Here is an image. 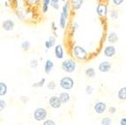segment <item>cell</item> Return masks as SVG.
I'll return each mask as SVG.
<instances>
[{
	"mask_svg": "<svg viewBox=\"0 0 126 125\" xmlns=\"http://www.w3.org/2000/svg\"><path fill=\"white\" fill-rule=\"evenodd\" d=\"M72 54H73L74 57L78 60L85 61L88 58V54L86 52V50L83 47L79 46V45H76L72 48Z\"/></svg>",
	"mask_w": 126,
	"mask_h": 125,
	"instance_id": "cell-1",
	"label": "cell"
},
{
	"mask_svg": "<svg viewBox=\"0 0 126 125\" xmlns=\"http://www.w3.org/2000/svg\"><path fill=\"white\" fill-rule=\"evenodd\" d=\"M77 67V62L72 58H68L63 60L61 62V68L63 71L67 73H72L75 71Z\"/></svg>",
	"mask_w": 126,
	"mask_h": 125,
	"instance_id": "cell-2",
	"label": "cell"
},
{
	"mask_svg": "<svg viewBox=\"0 0 126 125\" xmlns=\"http://www.w3.org/2000/svg\"><path fill=\"white\" fill-rule=\"evenodd\" d=\"M48 116V111L44 108H37L33 113V117L36 122H44Z\"/></svg>",
	"mask_w": 126,
	"mask_h": 125,
	"instance_id": "cell-3",
	"label": "cell"
},
{
	"mask_svg": "<svg viewBox=\"0 0 126 125\" xmlns=\"http://www.w3.org/2000/svg\"><path fill=\"white\" fill-rule=\"evenodd\" d=\"M59 85H60V87L62 89L69 91V90H72L73 88L74 80L71 77H63L60 79Z\"/></svg>",
	"mask_w": 126,
	"mask_h": 125,
	"instance_id": "cell-4",
	"label": "cell"
},
{
	"mask_svg": "<svg viewBox=\"0 0 126 125\" xmlns=\"http://www.w3.org/2000/svg\"><path fill=\"white\" fill-rule=\"evenodd\" d=\"M96 13L101 18H104L108 15V5L104 2H100L96 6Z\"/></svg>",
	"mask_w": 126,
	"mask_h": 125,
	"instance_id": "cell-5",
	"label": "cell"
},
{
	"mask_svg": "<svg viewBox=\"0 0 126 125\" xmlns=\"http://www.w3.org/2000/svg\"><path fill=\"white\" fill-rule=\"evenodd\" d=\"M107 110V105L103 101H97L94 105V111L97 115H102Z\"/></svg>",
	"mask_w": 126,
	"mask_h": 125,
	"instance_id": "cell-6",
	"label": "cell"
},
{
	"mask_svg": "<svg viewBox=\"0 0 126 125\" xmlns=\"http://www.w3.org/2000/svg\"><path fill=\"white\" fill-rule=\"evenodd\" d=\"M62 104H63V103L61 102V100H60L58 96L53 95L48 99V105H49L50 108H52V109H60Z\"/></svg>",
	"mask_w": 126,
	"mask_h": 125,
	"instance_id": "cell-7",
	"label": "cell"
},
{
	"mask_svg": "<svg viewBox=\"0 0 126 125\" xmlns=\"http://www.w3.org/2000/svg\"><path fill=\"white\" fill-rule=\"evenodd\" d=\"M116 48L113 44L107 45V46L104 48V49H103V55H104L106 57H108V58L113 57V56L116 55Z\"/></svg>",
	"mask_w": 126,
	"mask_h": 125,
	"instance_id": "cell-8",
	"label": "cell"
},
{
	"mask_svg": "<svg viewBox=\"0 0 126 125\" xmlns=\"http://www.w3.org/2000/svg\"><path fill=\"white\" fill-rule=\"evenodd\" d=\"M112 64L111 62L109 61H103V62H100V64L98 65V70L102 73H108L111 71Z\"/></svg>",
	"mask_w": 126,
	"mask_h": 125,
	"instance_id": "cell-9",
	"label": "cell"
},
{
	"mask_svg": "<svg viewBox=\"0 0 126 125\" xmlns=\"http://www.w3.org/2000/svg\"><path fill=\"white\" fill-rule=\"evenodd\" d=\"M14 22H13L12 19H6L4 20V22L2 23V28L6 32H10L13 31V28H14Z\"/></svg>",
	"mask_w": 126,
	"mask_h": 125,
	"instance_id": "cell-10",
	"label": "cell"
},
{
	"mask_svg": "<svg viewBox=\"0 0 126 125\" xmlns=\"http://www.w3.org/2000/svg\"><path fill=\"white\" fill-rule=\"evenodd\" d=\"M54 53H55V56L57 57V59H63V55H64V52H63V46L61 44H57L55 46L54 48Z\"/></svg>",
	"mask_w": 126,
	"mask_h": 125,
	"instance_id": "cell-11",
	"label": "cell"
},
{
	"mask_svg": "<svg viewBox=\"0 0 126 125\" xmlns=\"http://www.w3.org/2000/svg\"><path fill=\"white\" fill-rule=\"evenodd\" d=\"M84 4V0H70V4L72 10L78 11Z\"/></svg>",
	"mask_w": 126,
	"mask_h": 125,
	"instance_id": "cell-12",
	"label": "cell"
},
{
	"mask_svg": "<svg viewBox=\"0 0 126 125\" xmlns=\"http://www.w3.org/2000/svg\"><path fill=\"white\" fill-rule=\"evenodd\" d=\"M54 66H55L54 62H53L50 59H47L44 63V72L46 73V74H49V73L52 71Z\"/></svg>",
	"mask_w": 126,
	"mask_h": 125,
	"instance_id": "cell-13",
	"label": "cell"
},
{
	"mask_svg": "<svg viewBox=\"0 0 126 125\" xmlns=\"http://www.w3.org/2000/svg\"><path fill=\"white\" fill-rule=\"evenodd\" d=\"M59 99H60V100H61L62 103H63V104H65V103H68V102L71 100V95H70L69 93L67 92H62L59 94L58 95Z\"/></svg>",
	"mask_w": 126,
	"mask_h": 125,
	"instance_id": "cell-14",
	"label": "cell"
},
{
	"mask_svg": "<svg viewBox=\"0 0 126 125\" xmlns=\"http://www.w3.org/2000/svg\"><path fill=\"white\" fill-rule=\"evenodd\" d=\"M108 42L110 44L116 43L118 42V35L115 32H110L108 35Z\"/></svg>",
	"mask_w": 126,
	"mask_h": 125,
	"instance_id": "cell-15",
	"label": "cell"
},
{
	"mask_svg": "<svg viewBox=\"0 0 126 125\" xmlns=\"http://www.w3.org/2000/svg\"><path fill=\"white\" fill-rule=\"evenodd\" d=\"M117 99L120 100H126V86L121 87L118 90Z\"/></svg>",
	"mask_w": 126,
	"mask_h": 125,
	"instance_id": "cell-16",
	"label": "cell"
},
{
	"mask_svg": "<svg viewBox=\"0 0 126 125\" xmlns=\"http://www.w3.org/2000/svg\"><path fill=\"white\" fill-rule=\"evenodd\" d=\"M67 19L68 18H66L65 15L61 12V13H60V18H59V27H61L62 29L65 28V27H66V20H67Z\"/></svg>",
	"mask_w": 126,
	"mask_h": 125,
	"instance_id": "cell-17",
	"label": "cell"
},
{
	"mask_svg": "<svg viewBox=\"0 0 126 125\" xmlns=\"http://www.w3.org/2000/svg\"><path fill=\"white\" fill-rule=\"evenodd\" d=\"M85 75L86 76L89 78H94L95 75H96V72H95V70L93 68V67H89L85 71Z\"/></svg>",
	"mask_w": 126,
	"mask_h": 125,
	"instance_id": "cell-18",
	"label": "cell"
},
{
	"mask_svg": "<svg viewBox=\"0 0 126 125\" xmlns=\"http://www.w3.org/2000/svg\"><path fill=\"white\" fill-rule=\"evenodd\" d=\"M7 91H8V87H7V85L4 82L1 81L0 82V96L3 97L5 94H7Z\"/></svg>",
	"mask_w": 126,
	"mask_h": 125,
	"instance_id": "cell-19",
	"label": "cell"
},
{
	"mask_svg": "<svg viewBox=\"0 0 126 125\" xmlns=\"http://www.w3.org/2000/svg\"><path fill=\"white\" fill-rule=\"evenodd\" d=\"M70 6H71V4H70V1H67V2L64 3V4H63V7H62V13L65 15V17H66V18H68V17H69V13H70L69 8H70Z\"/></svg>",
	"mask_w": 126,
	"mask_h": 125,
	"instance_id": "cell-20",
	"label": "cell"
},
{
	"mask_svg": "<svg viewBox=\"0 0 126 125\" xmlns=\"http://www.w3.org/2000/svg\"><path fill=\"white\" fill-rule=\"evenodd\" d=\"M45 83H46V78H42L40 81L35 82V83L33 84V85H32V87H34V88L42 87V86L45 85Z\"/></svg>",
	"mask_w": 126,
	"mask_h": 125,
	"instance_id": "cell-21",
	"label": "cell"
},
{
	"mask_svg": "<svg viewBox=\"0 0 126 125\" xmlns=\"http://www.w3.org/2000/svg\"><path fill=\"white\" fill-rule=\"evenodd\" d=\"M112 119L109 116H104L101 120V125H111Z\"/></svg>",
	"mask_w": 126,
	"mask_h": 125,
	"instance_id": "cell-22",
	"label": "cell"
},
{
	"mask_svg": "<svg viewBox=\"0 0 126 125\" xmlns=\"http://www.w3.org/2000/svg\"><path fill=\"white\" fill-rule=\"evenodd\" d=\"M30 46H31V44H30V42H28V41H24L20 45L21 48H22L24 51H28L30 48Z\"/></svg>",
	"mask_w": 126,
	"mask_h": 125,
	"instance_id": "cell-23",
	"label": "cell"
},
{
	"mask_svg": "<svg viewBox=\"0 0 126 125\" xmlns=\"http://www.w3.org/2000/svg\"><path fill=\"white\" fill-rule=\"evenodd\" d=\"M47 87H48V90L53 91V90H55L56 87H57V84H56L55 81H49L48 84H47Z\"/></svg>",
	"mask_w": 126,
	"mask_h": 125,
	"instance_id": "cell-24",
	"label": "cell"
},
{
	"mask_svg": "<svg viewBox=\"0 0 126 125\" xmlns=\"http://www.w3.org/2000/svg\"><path fill=\"white\" fill-rule=\"evenodd\" d=\"M110 18L112 19H118V12L116 10H111L110 11Z\"/></svg>",
	"mask_w": 126,
	"mask_h": 125,
	"instance_id": "cell-25",
	"label": "cell"
},
{
	"mask_svg": "<svg viewBox=\"0 0 126 125\" xmlns=\"http://www.w3.org/2000/svg\"><path fill=\"white\" fill-rule=\"evenodd\" d=\"M85 91H86V94H87V95H91V94L94 93V87H93L92 86H86Z\"/></svg>",
	"mask_w": 126,
	"mask_h": 125,
	"instance_id": "cell-26",
	"label": "cell"
},
{
	"mask_svg": "<svg viewBox=\"0 0 126 125\" xmlns=\"http://www.w3.org/2000/svg\"><path fill=\"white\" fill-rule=\"evenodd\" d=\"M38 63H39V62H38L37 59H32V60L30 61L29 66L31 67V68H36V67L38 66Z\"/></svg>",
	"mask_w": 126,
	"mask_h": 125,
	"instance_id": "cell-27",
	"label": "cell"
},
{
	"mask_svg": "<svg viewBox=\"0 0 126 125\" xmlns=\"http://www.w3.org/2000/svg\"><path fill=\"white\" fill-rule=\"evenodd\" d=\"M124 0H111V3L113 4V5L115 6H120L124 4Z\"/></svg>",
	"mask_w": 126,
	"mask_h": 125,
	"instance_id": "cell-28",
	"label": "cell"
},
{
	"mask_svg": "<svg viewBox=\"0 0 126 125\" xmlns=\"http://www.w3.org/2000/svg\"><path fill=\"white\" fill-rule=\"evenodd\" d=\"M5 108H6V101L4 100L3 99H1V100H0V111H1V112L4 111Z\"/></svg>",
	"mask_w": 126,
	"mask_h": 125,
	"instance_id": "cell-29",
	"label": "cell"
},
{
	"mask_svg": "<svg viewBox=\"0 0 126 125\" xmlns=\"http://www.w3.org/2000/svg\"><path fill=\"white\" fill-rule=\"evenodd\" d=\"M42 125H56V123H55V121H53L52 119H46L43 122Z\"/></svg>",
	"mask_w": 126,
	"mask_h": 125,
	"instance_id": "cell-30",
	"label": "cell"
},
{
	"mask_svg": "<svg viewBox=\"0 0 126 125\" xmlns=\"http://www.w3.org/2000/svg\"><path fill=\"white\" fill-rule=\"evenodd\" d=\"M48 42L50 43L51 47L56 46V36H50V37L48 38Z\"/></svg>",
	"mask_w": 126,
	"mask_h": 125,
	"instance_id": "cell-31",
	"label": "cell"
},
{
	"mask_svg": "<svg viewBox=\"0 0 126 125\" xmlns=\"http://www.w3.org/2000/svg\"><path fill=\"white\" fill-rule=\"evenodd\" d=\"M48 6H49V4H45V3H42V13H46L48 11Z\"/></svg>",
	"mask_w": 126,
	"mask_h": 125,
	"instance_id": "cell-32",
	"label": "cell"
},
{
	"mask_svg": "<svg viewBox=\"0 0 126 125\" xmlns=\"http://www.w3.org/2000/svg\"><path fill=\"white\" fill-rule=\"evenodd\" d=\"M25 1L30 5H34V4H36L40 2V0H25Z\"/></svg>",
	"mask_w": 126,
	"mask_h": 125,
	"instance_id": "cell-33",
	"label": "cell"
},
{
	"mask_svg": "<svg viewBox=\"0 0 126 125\" xmlns=\"http://www.w3.org/2000/svg\"><path fill=\"white\" fill-rule=\"evenodd\" d=\"M108 111H109V113L110 115H114L116 112V108H115V107H109Z\"/></svg>",
	"mask_w": 126,
	"mask_h": 125,
	"instance_id": "cell-34",
	"label": "cell"
},
{
	"mask_svg": "<svg viewBox=\"0 0 126 125\" xmlns=\"http://www.w3.org/2000/svg\"><path fill=\"white\" fill-rule=\"evenodd\" d=\"M51 6H52L55 10H58L59 9V4L58 3H51Z\"/></svg>",
	"mask_w": 126,
	"mask_h": 125,
	"instance_id": "cell-35",
	"label": "cell"
},
{
	"mask_svg": "<svg viewBox=\"0 0 126 125\" xmlns=\"http://www.w3.org/2000/svg\"><path fill=\"white\" fill-rule=\"evenodd\" d=\"M119 124L120 125H126V117L121 118V120H120V122H119Z\"/></svg>",
	"mask_w": 126,
	"mask_h": 125,
	"instance_id": "cell-36",
	"label": "cell"
},
{
	"mask_svg": "<svg viewBox=\"0 0 126 125\" xmlns=\"http://www.w3.org/2000/svg\"><path fill=\"white\" fill-rule=\"evenodd\" d=\"M20 100L22 102H23V103H27V101H28V98H27V97H26V96H21L20 97Z\"/></svg>",
	"mask_w": 126,
	"mask_h": 125,
	"instance_id": "cell-37",
	"label": "cell"
},
{
	"mask_svg": "<svg viewBox=\"0 0 126 125\" xmlns=\"http://www.w3.org/2000/svg\"><path fill=\"white\" fill-rule=\"evenodd\" d=\"M44 46H45V48H46L47 49H48V48H52V47H51V45H50V43H49V42H48V41H46V42H44Z\"/></svg>",
	"mask_w": 126,
	"mask_h": 125,
	"instance_id": "cell-38",
	"label": "cell"
},
{
	"mask_svg": "<svg viewBox=\"0 0 126 125\" xmlns=\"http://www.w3.org/2000/svg\"><path fill=\"white\" fill-rule=\"evenodd\" d=\"M78 27H79V24L77 23V22H74L73 24H72V29L75 31L76 29H78Z\"/></svg>",
	"mask_w": 126,
	"mask_h": 125,
	"instance_id": "cell-39",
	"label": "cell"
},
{
	"mask_svg": "<svg viewBox=\"0 0 126 125\" xmlns=\"http://www.w3.org/2000/svg\"><path fill=\"white\" fill-rule=\"evenodd\" d=\"M51 26H52V30H54V33H56V31H57V27H56V24H55V22H52Z\"/></svg>",
	"mask_w": 126,
	"mask_h": 125,
	"instance_id": "cell-40",
	"label": "cell"
},
{
	"mask_svg": "<svg viewBox=\"0 0 126 125\" xmlns=\"http://www.w3.org/2000/svg\"><path fill=\"white\" fill-rule=\"evenodd\" d=\"M42 3H45L47 4H51V0H42Z\"/></svg>",
	"mask_w": 126,
	"mask_h": 125,
	"instance_id": "cell-41",
	"label": "cell"
},
{
	"mask_svg": "<svg viewBox=\"0 0 126 125\" xmlns=\"http://www.w3.org/2000/svg\"><path fill=\"white\" fill-rule=\"evenodd\" d=\"M59 0H51V3H58Z\"/></svg>",
	"mask_w": 126,
	"mask_h": 125,
	"instance_id": "cell-42",
	"label": "cell"
},
{
	"mask_svg": "<svg viewBox=\"0 0 126 125\" xmlns=\"http://www.w3.org/2000/svg\"><path fill=\"white\" fill-rule=\"evenodd\" d=\"M4 4H5V6H6V7H8V6H9L8 2H5V3H4Z\"/></svg>",
	"mask_w": 126,
	"mask_h": 125,
	"instance_id": "cell-43",
	"label": "cell"
},
{
	"mask_svg": "<svg viewBox=\"0 0 126 125\" xmlns=\"http://www.w3.org/2000/svg\"><path fill=\"white\" fill-rule=\"evenodd\" d=\"M94 1H97V2H103V1H104V0H94Z\"/></svg>",
	"mask_w": 126,
	"mask_h": 125,
	"instance_id": "cell-44",
	"label": "cell"
},
{
	"mask_svg": "<svg viewBox=\"0 0 126 125\" xmlns=\"http://www.w3.org/2000/svg\"><path fill=\"white\" fill-rule=\"evenodd\" d=\"M62 2H65V1H66V0H61Z\"/></svg>",
	"mask_w": 126,
	"mask_h": 125,
	"instance_id": "cell-45",
	"label": "cell"
}]
</instances>
